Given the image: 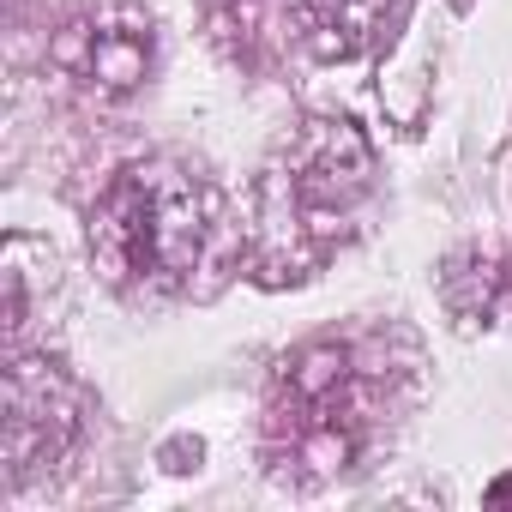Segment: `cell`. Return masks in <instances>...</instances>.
I'll return each mask as SVG.
<instances>
[{"instance_id": "1", "label": "cell", "mask_w": 512, "mask_h": 512, "mask_svg": "<svg viewBox=\"0 0 512 512\" xmlns=\"http://www.w3.org/2000/svg\"><path fill=\"white\" fill-rule=\"evenodd\" d=\"M223 199L181 163H133L109 181L91 217V253L115 284L181 290L211 253Z\"/></svg>"}, {"instance_id": "4", "label": "cell", "mask_w": 512, "mask_h": 512, "mask_svg": "<svg viewBox=\"0 0 512 512\" xmlns=\"http://www.w3.org/2000/svg\"><path fill=\"white\" fill-rule=\"evenodd\" d=\"M55 67L67 79H79L85 91L97 97H127L151 79L157 67V31L145 13L133 7H103V13H85L73 19L61 37H55Z\"/></svg>"}, {"instance_id": "3", "label": "cell", "mask_w": 512, "mask_h": 512, "mask_svg": "<svg viewBox=\"0 0 512 512\" xmlns=\"http://www.w3.org/2000/svg\"><path fill=\"white\" fill-rule=\"evenodd\" d=\"M79 440V392L67 386L61 368L19 356L7 368V482H25L49 464L67 458V446Z\"/></svg>"}, {"instance_id": "7", "label": "cell", "mask_w": 512, "mask_h": 512, "mask_svg": "<svg viewBox=\"0 0 512 512\" xmlns=\"http://www.w3.org/2000/svg\"><path fill=\"white\" fill-rule=\"evenodd\" d=\"M488 506H512V476H500V482L488 488Z\"/></svg>"}, {"instance_id": "6", "label": "cell", "mask_w": 512, "mask_h": 512, "mask_svg": "<svg viewBox=\"0 0 512 512\" xmlns=\"http://www.w3.org/2000/svg\"><path fill=\"white\" fill-rule=\"evenodd\" d=\"M205 13L229 43H253V31H260V0H205Z\"/></svg>"}, {"instance_id": "2", "label": "cell", "mask_w": 512, "mask_h": 512, "mask_svg": "<svg viewBox=\"0 0 512 512\" xmlns=\"http://www.w3.org/2000/svg\"><path fill=\"white\" fill-rule=\"evenodd\" d=\"M284 181V205L326 229L332 217H344L368 187H374V157H368V139L350 127V121H308L290 145V169L278 175Z\"/></svg>"}, {"instance_id": "5", "label": "cell", "mask_w": 512, "mask_h": 512, "mask_svg": "<svg viewBox=\"0 0 512 512\" xmlns=\"http://www.w3.org/2000/svg\"><path fill=\"white\" fill-rule=\"evenodd\" d=\"M296 7H302L308 43L326 61H350V55H362L386 31V19H392L398 0H296Z\"/></svg>"}]
</instances>
